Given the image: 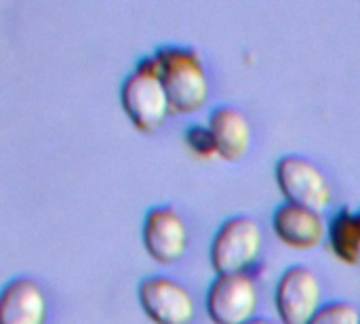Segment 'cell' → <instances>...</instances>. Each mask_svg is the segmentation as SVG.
Masks as SVG:
<instances>
[{"label": "cell", "mask_w": 360, "mask_h": 324, "mask_svg": "<svg viewBox=\"0 0 360 324\" xmlns=\"http://www.w3.org/2000/svg\"><path fill=\"white\" fill-rule=\"evenodd\" d=\"M160 80L173 112L194 114L209 99V78L200 55L190 46H160L156 51Z\"/></svg>", "instance_id": "7a4b0ae2"}, {"label": "cell", "mask_w": 360, "mask_h": 324, "mask_svg": "<svg viewBox=\"0 0 360 324\" xmlns=\"http://www.w3.org/2000/svg\"><path fill=\"white\" fill-rule=\"evenodd\" d=\"M209 129L215 137L217 156L228 162H238L247 156L253 129L249 118L234 105H219L209 116Z\"/></svg>", "instance_id": "8fae6325"}, {"label": "cell", "mask_w": 360, "mask_h": 324, "mask_svg": "<svg viewBox=\"0 0 360 324\" xmlns=\"http://www.w3.org/2000/svg\"><path fill=\"white\" fill-rule=\"evenodd\" d=\"M323 287L319 276L302 264L287 268L274 291V306L283 324H308L323 308Z\"/></svg>", "instance_id": "5b68a950"}, {"label": "cell", "mask_w": 360, "mask_h": 324, "mask_svg": "<svg viewBox=\"0 0 360 324\" xmlns=\"http://www.w3.org/2000/svg\"><path fill=\"white\" fill-rule=\"evenodd\" d=\"M205 306L213 324H245L255 318L259 291L249 274L215 276L209 285Z\"/></svg>", "instance_id": "8992f818"}, {"label": "cell", "mask_w": 360, "mask_h": 324, "mask_svg": "<svg viewBox=\"0 0 360 324\" xmlns=\"http://www.w3.org/2000/svg\"><path fill=\"white\" fill-rule=\"evenodd\" d=\"M245 324H283L281 320H272V318H264V316H255L253 320H249V323Z\"/></svg>", "instance_id": "9a60e30c"}, {"label": "cell", "mask_w": 360, "mask_h": 324, "mask_svg": "<svg viewBox=\"0 0 360 324\" xmlns=\"http://www.w3.org/2000/svg\"><path fill=\"white\" fill-rule=\"evenodd\" d=\"M141 238L148 255L158 264H175L188 249V226L184 217L169 205L148 209L143 217Z\"/></svg>", "instance_id": "ba28073f"}, {"label": "cell", "mask_w": 360, "mask_h": 324, "mask_svg": "<svg viewBox=\"0 0 360 324\" xmlns=\"http://www.w3.org/2000/svg\"><path fill=\"white\" fill-rule=\"evenodd\" d=\"M186 143L200 158H213V156H217L215 137H213L209 124L207 127H202V124H190L186 129Z\"/></svg>", "instance_id": "5bb4252c"}, {"label": "cell", "mask_w": 360, "mask_h": 324, "mask_svg": "<svg viewBox=\"0 0 360 324\" xmlns=\"http://www.w3.org/2000/svg\"><path fill=\"white\" fill-rule=\"evenodd\" d=\"M158 70L160 65L156 53L146 55L137 61L135 70L122 80L120 86L122 110L141 133L158 131L173 110Z\"/></svg>", "instance_id": "6da1fadb"}, {"label": "cell", "mask_w": 360, "mask_h": 324, "mask_svg": "<svg viewBox=\"0 0 360 324\" xmlns=\"http://www.w3.org/2000/svg\"><path fill=\"white\" fill-rule=\"evenodd\" d=\"M49 299L42 287L27 276L8 280L0 293V324H46Z\"/></svg>", "instance_id": "30bf717a"}, {"label": "cell", "mask_w": 360, "mask_h": 324, "mask_svg": "<svg viewBox=\"0 0 360 324\" xmlns=\"http://www.w3.org/2000/svg\"><path fill=\"white\" fill-rule=\"evenodd\" d=\"M137 297L156 324H192L196 318V304L190 291L169 276H146L137 287Z\"/></svg>", "instance_id": "52a82bcc"}, {"label": "cell", "mask_w": 360, "mask_h": 324, "mask_svg": "<svg viewBox=\"0 0 360 324\" xmlns=\"http://www.w3.org/2000/svg\"><path fill=\"white\" fill-rule=\"evenodd\" d=\"M329 245L338 259L348 266L360 261V211L342 207L329 223Z\"/></svg>", "instance_id": "7c38bea8"}, {"label": "cell", "mask_w": 360, "mask_h": 324, "mask_svg": "<svg viewBox=\"0 0 360 324\" xmlns=\"http://www.w3.org/2000/svg\"><path fill=\"white\" fill-rule=\"evenodd\" d=\"M278 190L285 200L316 213H325L333 202V190L325 173L308 158L287 154L274 167Z\"/></svg>", "instance_id": "277c9868"}, {"label": "cell", "mask_w": 360, "mask_h": 324, "mask_svg": "<svg viewBox=\"0 0 360 324\" xmlns=\"http://www.w3.org/2000/svg\"><path fill=\"white\" fill-rule=\"evenodd\" d=\"M264 249L262 226L249 215L228 217L211 240V266L217 276L249 274Z\"/></svg>", "instance_id": "3957f363"}, {"label": "cell", "mask_w": 360, "mask_h": 324, "mask_svg": "<svg viewBox=\"0 0 360 324\" xmlns=\"http://www.w3.org/2000/svg\"><path fill=\"white\" fill-rule=\"evenodd\" d=\"M308 324H360V312L348 302H329Z\"/></svg>", "instance_id": "4fadbf2b"}, {"label": "cell", "mask_w": 360, "mask_h": 324, "mask_svg": "<svg viewBox=\"0 0 360 324\" xmlns=\"http://www.w3.org/2000/svg\"><path fill=\"white\" fill-rule=\"evenodd\" d=\"M272 230L281 242L300 251L316 249L325 238H329V226L325 223L323 213L291 202H283L274 209Z\"/></svg>", "instance_id": "9c48e42d"}]
</instances>
